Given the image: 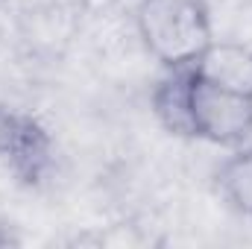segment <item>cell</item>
<instances>
[{
	"instance_id": "6da1fadb",
	"label": "cell",
	"mask_w": 252,
	"mask_h": 249,
	"mask_svg": "<svg viewBox=\"0 0 252 249\" xmlns=\"http://www.w3.org/2000/svg\"><path fill=\"white\" fill-rule=\"evenodd\" d=\"M156 121L176 138L238 150L252 141V100L232 94L190 64L167 67L150 94Z\"/></svg>"
},
{
	"instance_id": "7a4b0ae2",
	"label": "cell",
	"mask_w": 252,
	"mask_h": 249,
	"mask_svg": "<svg viewBox=\"0 0 252 249\" xmlns=\"http://www.w3.org/2000/svg\"><path fill=\"white\" fill-rule=\"evenodd\" d=\"M135 32L167 70L190 64L214 41V18L205 0H138Z\"/></svg>"
},
{
	"instance_id": "3957f363",
	"label": "cell",
	"mask_w": 252,
	"mask_h": 249,
	"mask_svg": "<svg viewBox=\"0 0 252 249\" xmlns=\"http://www.w3.org/2000/svg\"><path fill=\"white\" fill-rule=\"evenodd\" d=\"M56 164L50 129L32 112L0 103V167L24 187H38Z\"/></svg>"
},
{
	"instance_id": "277c9868",
	"label": "cell",
	"mask_w": 252,
	"mask_h": 249,
	"mask_svg": "<svg viewBox=\"0 0 252 249\" xmlns=\"http://www.w3.org/2000/svg\"><path fill=\"white\" fill-rule=\"evenodd\" d=\"M190 67L205 76L208 82L250 97L252 100V47L244 41H220L214 38L193 62Z\"/></svg>"
},
{
	"instance_id": "5b68a950",
	"label": "cell",
	"mask_w": 252,
	"mask_h": 249,
	"mask_svg": "<svg viewBox=\"0 0 252 249\" xmlns=\"http://www.w3.org/2000/svg\"><path fill=\"white\" fill-rule=\"evenodd\" d=\"M229 153L232 156L223 158L214 173V187L226 208H232L238 217L252 220V141Z\"/></svg>"
},
{
	"instance_id": "8992f818",
	"label": "cell",
	"mask_w": 252,
	"mask_h": 249,
	"mask_svg": "<svg viewBox=\"0 0 252 249\" xmlns=\"http://www.w3.org/2000/svg\"><path fill=\"white\" fill-rule=\"evenodd\" d=\"M9 244H18V238L9 232V223L0 220V247H9Z\"/></svg>"
}]
</instances>
